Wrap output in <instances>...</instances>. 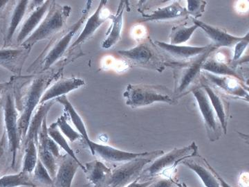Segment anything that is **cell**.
<instances>
[{"instance_id":"cell-3","label":"cell","mask_w":249,"mask_h":187,"mask_svg":"<svg viewBox=\"0 0 249 187\" xmlns=\"http://www.w3.org/2000/svg\"><path fill=\"white\" fill-rule=\"evenodd\" d=\"M199 155L196 142L181 149H175L160 156L144 168L139 182L152 181L160 178H173L174 172L183 161Z\"/></svg>"},{"instance_id":"cell-14","label":"cell","mask_w":249,"mask_h":187,"mask_svg":"<svg viewBox=\"0 0 249 187\" xmlns=\"http://www.w3.org/2000/svg\"><path fill=\"white\" fill-rule=\"evenodd\" d=\"M90 151L93 156L97 157L103 162L111 165H121L129 161L133 160L140 156L143 155L145 152H133L120 150L110 146L103 145L91 141L89 145Z\"/></svg>"},{"instance_id":"cell-1","label":"cell","mask_w":249,"mask_h":187,"mask_svg":"<svg viewBox=\"0 0 249 187\" xmlns=\"http://www.w3.org/2000/svg\"><path fill=\"white\" fill-rule=\"evenodd\" d=\"M56 67H52L42 73L29 76H16V88H14L15 102L19 114L18 131L21 144L27 135L28 129L36 108L40 105V100L49 85L54 80L61 78L66 62H57Z\"/></svg>"},{"instance_id":"cell-8","label":"cell","mask_w":249,"mask_h":187,"mask_svg":"<svg viewBox=\"0 0 249 187\" xmlns=\"http://www.w3.org/2000/svg\"><path fill=\"white\" fill-rule=\"evenodd\" d=\"M163 150L145 152L133 160L117 166L102 187H125L138 180L142 170L155 159L163 155Z\"/></svg>"},{"instance_id":"cell-5","label":"cell","mask_w":249,"mask_h":187,"mask_svg":"<svg viewBox=\"0 0 249 187\" xmlns=\"http://www.w3.org/2000/svg\"><path fill=\"white\" fill-rule=\"evenodd\" d=\"M214 52L215 51H209L196 60L186 63L168 62L167 64V66L174 68L175 88L173 94L177 100L199 87V83H201V67L205 60Z\"/></svg>"},{"instance_id":"cell-26","label":"cell","mask_w":249,"mask_h":187,"mask_svg":"<svg viewBox=\"0 0 249 187\" xmlns=\"http://www.w3.org/2000/svg\"><path fill=\"white\" fill-rule=\"evenodd\" d=\"M201 70L217 76L234 77L245 83V78L240 75L235 66H232L231 63L219 61L211 55L205 60Z\"/></svg>"},{"instance_id":"cell-25","label":"cell","mask_w":249,"mask_h":187,"mask_svg":"<svg viewBox=\"0 0 249 187\" xmlns=\"http://www.w3.org/2000/svg\"><path fill=\"white\" fill-rule=\"evenodd\" d=\"M126 1H121L116 14H111V27H109L106 36L107 38L105 39L102 42L103 49H108L118 43L121 39V31L123 27V17L124 9H125Z\"/></svg>"},{"instance_id":"cell-6","label":"cell","mask_w":249,"mask_h":187,"mask_svg":"<svg viewBox=\"0 0 249 187\" xmlns=\"http://www.w3.org/2000/svg\"><path fill=\"white\" fill-rule=\"evenodd\" d=\"M124 97L126 105L132 108L144 107L155 102L170 105L178 103L173 92L163 85L129 84L124 90Z\"/></svg>"},{"instance_id":"cell-7","label":"cell","mask_w":249,"mask_h":187,"mask_svg":"<svg viewBox=\"0 0 249 187\" xmlns=\"http://www.w3.org/2000/svg\"><path fill=\"white\" fill-rule=\"evenodd\" d=\"M118 53L129 65L160 72L164 70L168 63L164 55L150 39L140 42L133 48L119 51Z\"/></svg>"},{"instance_id":"cell-12","label":"cell","mask_w":249,"mask_h":187,"mask_svg":"<svg viewBox=\"0 0 249 187\" xmlns=\"http://www.w3.org/2000/svg\"><path fill=\"white\" fill-rule=\"evenodd\" d=\"M154 43L160 49L168 62L176 63L193 61L209 51H216L217 49L212 44L204 47H192L171 45L158 40L154 41Z\"/></svg>"},{"instance_id":"cell-43","label":"cell","mask_w":249,"mask_h":187,"mask_svg":"<svg viewBox=\"0 0 249 187\" xmlns=\"http://www.w3.org/2000/svg\"><path fill=\"white\" fill-rule=\"evenodd\" d=\"M0 143H1V139H0Z\"/></svg>"},{"instance_id":"cell-21","label":"cell","mask_w":249,"mask_h":187,"mask_svg":"<svg viewBox=\"0 0 249 187\" xmlns=\"http://www.w3.org/2000/svg\"><path fill=\"white\" fill-rule=\"evenodd\" d=\"M192 19L198 28L204 31L206 36L212 40V45L217 49L220 47H234L239 41L242 40V37L232 36L220 28L213 27L194 18Z\"/></svg>"},{"instance_id":"cell-9","label":"cell","mask_w":249,"mask_h":187,"mask_svg":"<svg viewBox=\"0 0 249 187\" xmlns=\"http://www.w3.org/2000/svg\"><path fill=\"white\" fill-rule=\"evenodd\" d=\"M4 132L7 138L8 145L11 158V167L15 168L17 160L18 149L20 148L21 140L18 131L19 114L15 102L14 90L6 92L4 99Z\"/></svg>"},{"instance_id":"cell-18","label":"cell","mask_w":249,"mask_h":187,"mask_svg":"<svg viewBox=\"0 0 249 187\" xmlns=\"http://www.w3.org/2000/svg\"><path fill=\"white\" fill-rule=\"evenodd\" d=\"M51 4H52V1L47 0L37 6L35 9L31 10L30 14L18 31V35L16 36V45L19 46L22 45V42L27 40L40 25L42 19L45 17Z\"/></svg>"},{"instance_id":"cell-37","label":"cell","mask_w":249,"mask_h":187,"mask_svg":"<svg viewBox=\"0 0 249 187\" xmlns=\"http://www.w3.org/2000/svg\"><path fill=\"white\" fill-rule=\"evenodd\" d=\"M177 183L173 178H160L154 180L147 187H178Z\"/></svg>"},{"instance_id":"cell-28","label":"cell","mask_w":249,"mask_h":187,"mask_svg":"<svg viewBox=\"0 0 249 187\" xmlns=\"http://www.w3.org/2000/svg\"><path fill=\"white\" fill-rule=\"evenodd\" d=\"M37 143V139H32L24 140L21 144L24 150L22 171L31 175L38 161Z\"/></svg>"},{"instance_id":"cell-19","label":"cell","mask_w":249,"mask_h":187,"mask_svg":"<svg viewBox=\"0 0 249 187\" xmlns=\"http://www.w3.org/2000/svg\"><path fill=\"white\" fill-rule=\"evenodd\" d=\"M58 168L52 187H71L78 168H85L70 155H62L58 160Z\"/></svg>"},{"instance_id":"cell-34","label":"cell","mask_w":249,"mask_h":187,"mask_svg":"<svg viewBox=\"0 0 249 187\" xmlns=\"http://www.w3.org/2000/svg\"><path fill=\"white\" fill-rule=\"evenodd\" d=\"M9 155H11V154L9 152L7 138H6V133L4 132L1 138V143H0V175L4 173V170H6L9 162Z\"/></svg>"},{"instance_id":"cell-24","label":"cell","mask_w":249,"mask_h":187,"mask_svg":"<svg viewBox=\"0 0 249 187\" xmlns=\"http://www.w3.org/2000/svg\"><path fill=\"white\" fill-rule=\"evenodd\" d=\"M84 173L87 181L91 187H102L109 178L111 169L102 161L96 160L87 162Z\"/></svg>"},{"instance_id":"cell-2","label":"cell","mask_w":249,"mask_h":187,"mask_svg":"<svg viewBox=\"0 0 249 187\" xmlns=\"http://www.w3.org/2000/svg\"><path fill=\"white\" fill-rule=\"evenodd\" d=\"M91 3V1H87V4L85 5L81 16L78 21L70 27L65 28L63 30L52 37L47 47L27 69L28 73L36 75L47 71L62 58L64 54L66 53L67 49L70 48L71 46L73 37L80 31L88 19Z\"/></svg>"},{"instance_id":"cell-16","label":"cell","mask_w":249,"mask_h":187,"mask_svg":"<svg viewBox=\"0 0 249 187\" xmlns=\"http://www.w3.org/2000/svg\"><path fill=\"white\" fill-rule=\"evenodd\" d=\"M31 49L19 46L18 48H3L0 49V66L16 76H20L23 67Z\"/></svg>"},{"instance_id":"cell-22","label":"cell","mask_w":249,"mask_h":187,"mask_svg":"<svg viewBox=\"0 0 249 187\" xmlns=\"http://www.w3.org/2000/svg\"><path fill=\"white\" fill-rule=\"evenodd\" d=\"M196 157H191L183 161L181 165L186 166L195 172L201 179L205 187H221L220 184L214 175L213 167L210 165L209 162L200 156H199V159H196Z\"/></svg>"},{"instance_id":"cell-4","label":"cell","mask_w":249,"mask_h":187,"mask_svg":"<svg viewBox=\"0 0 249 187\" xmlns=\"http://www.w3.org/2000/svg\"><path fill=\"white\" fill-rule=\"evenodd\" d=\"M71 12V6L52 1L50 7L40 25L20 46L31 49L37 42L52 38L65 29Z\"/></svg>"},{"instance_id":"cell-11","label":"cell","mask_w":249,"mask_h":187,"mask_svg":"<svg viewBox=\"0 0 249 187\" xmlns=\"http://www.w3.org/2000/svg\"><path fill=\"white\" fill-rule=\"evenodd\" d=\"M30 1H10L4 13V22L1 28L3 37V48L12 45L19 24L29 9Z\"/></svg>"},{"instance_id":"cell-36","label":"cell","mask_w":249,"mask_h":187,"mask_svg":"<svg viewBox=\"0 0 249 187\" xmlns=\"http://www.w3.org/2000/svg\"><path fill=\"white\" fill-rule=\"evenodd\" d=\"M249 42V32L246 34L245 36L242 37V40L239 41L235 46H234V55L232 57L231 61L237 62L240 60L242 57V54L248 47Z\"/></svg>"},{"instance_id":"cell-32","label":"cell","mask_w":249,"mask_h":187,"mask_svg":"<svg viewBox=\"0 0 249 187\" xmlns=\"http://www.w3.org/2000/svg\"><path fill=\"white\" fill-rule=\"evenodd\" d=\"M31 177L37 187L38 185L45 187H53V178L39 159L34 171L31 173Z\"/></svg>"},{"instance_id":"cell-42","label":"cell","mask_w":249,"mask_h":187,"mask_svg":"<svg viewBox=\"0 0 249 187\" xmlns=\"http://www.w3.org/2000/svg\"><path fill=\"white\" fill-rule=\"evenodd\" d=\"M177 187H188V186H187L186 184L183 183H178H178H177Z\"/></svg>"},{"instance_id":"cell-33","label":"cell","mask_w":249,"mask_h":187,"mask_svg":"<svg viewBox=\"0 0 249 187\" xmlns=\"http://www.w3.org/2000/svg\"><path fill=\"white\" fill-rule=\"evenodd\" d=\"M69 116L67 114L66 112H64L63 114H62L60 117L55 121V124L56 125L57 127L58 128L59 131L62 134L65 136L69 140L71 143L76 142V141L80 140V139L83 138L82 136L80 135L79 132H76L75 130L72 129L71 126L69 124L68 120Z\"/></svg>"},{"instance_id":"cell-40","label":"cell","mask_w":249,"mask_h":187,"mask_svg":"<svg viewBox=\"0 0 249 187\" xmlns=\"http://www.w3.org/2000/svg\"><path fill=\"white\" fill-rule=\"evenodd\" d=\"M9 1L8 0H0V19H3L4 18V13L9 5Z\"/></svg>"},{"instance_id":"cell-41","label":"cell","mask_w":249,"mask_h":187,"mask_svg":"<svg viewBox=\"0 0 249 187\" xmlns=\"http://www.w3.org/2000/svg\"><path fill=\"white\" fill-rule=\"evenodd\" d=\"M213 170L214 175H215L216 178H217L218 181H219V184H220L221 187H232L227 182H226L225 180H224V178H223L215 170H214V168H213Z\"/></svg>"},{"instance_id":"cell-23","label":"cell","mask_w":249,"mask_h":187,"mask_svg":"<svg viewBox=\"0 0 249 187\" xmlns=\"http://www.w3.org/2000/svg\"><path fill=\"white\" fill-rule=\"evenodd\" d=\"M186 8L183 7L178 1H173L171 4L159 8L152 11L150 14H142V19L141 22H158V21H168L177 18L186 17L188 16Z\"/></svg>"},{"instance_id":"cell-15","label":"cell","mask_w":249,"mask_h":187,"mask_svg":"<svg viewBox=\"0 0 249 187\" xmlns=\"http://www.w3.org/2000/svg\"><path fill=\"white\" fill-rule=\"evenodd\" d=\"M107 1L102 0L98 5L96 11L88 19H87L84 29L78 36V38L70 46V51L73 50L78 46L84 43L93 37V34L101 27V25L108 19H110L111 14L109 10L105 9Z\"/></svg>"},{"instance_id":"cell-35","label":"cell","mask_w":249,"mask_h":187,"mask_svg":"<svg viewBox=\"0 0 249 187\" xmlns=\"http://www.w3.org/2000/svg\"><path fill=\"white\" fill-rule=\"evenodd\" d=\"M188 7L187 11L188 15L193 16V18L201 17V15L204 12L205 7H206V1L202 0H195V1H188Z\"/></svg>"},{"instance_id":"cell-20","label":"cell","mask_w":249,"mask_h":187,"mask_svg":"<svg viewBox=\"0 0 249 187\" xmlns=\"http://www.w3.org/2000/svg\"><path fill=\"white\" fill-rule=\"evenodd\" d=\"M85 84V80L81 78H75V77L60 78L46 90L41 98L40 105L55 100L56 98L79 89L81 87L84 86Z\"/></svg>"},{"instance_id":"cell-30","label":"cell","mask_w":249,"mask_h":187,"mask_svg":"<svg viewBox=\"0 0 249 187\" xmlns=\"http://www.w3.org/2000/svg\"><path fill=\"white\" fill-rule=\"evenodd\" d=\"M47 132H48L49 135L50 136L51 138L53 139L54 142L58 144L60 149H62V150H65L67 155H70V157L73 159V160L76 161L78 164H80V165L83 167V168H85V166L80 162L79 160H78L76 153L73 151V149L70 147V146L69 145L67 139H65L63 134H62L61 132H60V131H59L58 128L57 127L55 123H53V124H52L49 126V127L47 129ZM84 170H83V171H84Z\"/></svg>"},{"instance_id":"cell-27","label":"cell","mask_w":249,"mask_h":187,"mask_svg":"<svg viewBox=\"0 0 249 187\" xmlns=\"http://www.w3.org/2000/svg\"><path fill=\"white\" fill-rule=\"evenodd\" d=\"M55 101L60 103L64 106L65 111L68 114L69 118H70L71 122L74 125L76 129L78 130V132L82 136L83 139H84L87 145H89L91 140L89 139V134L88 133L84 121H83L79 114L77 112L76 109L72 106L70 101H69L66 95H63V96L55 98Z\"/></svg>"},{"instance_id":"cell-10","label":"cell","mask_w":249,"mask_h":187,"mask_svg":"<svg viewBox=\"0 0 249 187\" xmlns=\"http://www.w3.org/2000/svg\"><path fill=\"white\" fill-rule=\"evenodd\" d=\"M201 82L213 87L224 96L249 101L248 85L232 76H217L202 71Z\"/></svg>"},{"instance_id":"cell-29","label":"cell","mask_w":249,"mask_h":187,"mask_svg":"<svg viewBox=\"0 0 249 187\" xmlns=\"http://www.w3.org/2000/svg\"><path fill=\"white\" fill-rule=\"evenodd\" d=\"M0 187H37L31 174L21 170L19 173L4 175L0 178Z\"/></svg>"},{"instance_id":"cell-17","label":"cell","mask_w":249,"mask_h":187,"mask_svg":"<svg viewBox=\"0 0 249 187\" xmlns=\"http://www.w3.org/2000/svg\"><path fill=\"white\" fill-rule=\"evenodd\" d=\"M201 86L209 98L210 102L217 115L218 121L222 126L223 132L224 134H227L228 121L230 116L229 103L227 97L213 87L206 83L201 82Z\"/></svg>"},{"instance_id":"cell-13","label":"cell","mask_w":249,"mask_h":187,"mask_svg":"<svg viewBox=\"0 0 249 187\" xmlns=\"http://www.w3.org/2000/svg\"><path fill=\"white\" fill-rule=\"evenodd\" d=\"M192 93L196 98L204 119L208 137L211 142H216L222 137L223 131L209 98L201 86L196 88Z\"/></svg>"},{"instance_id":"cell-38","label":"cell","mask_w":249,"mask_h":187,"mask_svg":"<svg viewBox=\"0 0 249 187\" xmlns=\"http://www.w3.org/2000/svg\"><path fill=\"white\" fill-rule=\"evenodd\" d=\"M14 77L9 81L0 83V98H1L3 93H6L9 90L12 89L14 88Z\"/></svg>"},{"instance_id":"cell-31","label":"cell","mask_w":249,"mask_h":187,"mask_svg":"<svg viewBox=\"0 0 249 187\" xmlns=\"http://www.w3.org/2000/svg\"><path fill=\"white\" fill-rule=\"evenodd\" d=\"M197 29V26L195 24L189 27L183 25L175 26L172 29L170 34V44L178 45L184 43L191 39L192 35Z\"/></svg>"},{"instance_id":"cell-39","label":"cell","mask_w":249,"mask_h":187,"mask_svg":"<svg viewBox=\"0 0 249 187\" xmlns=\"http://www.w3.org/2000/svg\"><path fill=\"white\" fill-rule=\"evenodd\" d=\"M152 181H153V180L147 182H139L138 180H136V181L129 184V185L125 187H147L152 183Z\"/></svg>"}]
</instances>
